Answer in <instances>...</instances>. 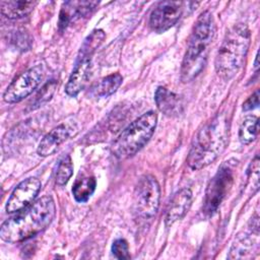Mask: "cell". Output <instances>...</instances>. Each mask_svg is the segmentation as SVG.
<instances>
[{"mask_svg":"<svg viewBox=\"0 0 260 260\" xmlns=\"http://www.w3.org/2000/svg\"><path fill=\"white\" fill-rule=\"evenodd\" d=\"M42 184L39 179L31 177L20 182L12 191L6 203V211L13 213L30 205L41 190Z\"/></svg>","mask_w":260,"mask_h":260,"instance_id":"30bf717a","label":"cell"},{"mask_svg":"<svg viewBox=\"0 0 260 260\" xmlns=\"http://www.w3.org/2000/svg\"><path fill=\"white\" fill-rule=\"evenodd\" d=\"M157 109L168 117H177L184 111L183 99L166 87L158 86L154 93Z\"/></svg>","mask_w":260,"mask_h":260,"instance_id":"2e32d148","label":"cell"},{"mask_svg":"<svg viewBox=\"0 0 260 260\" xmlns=\"http://www.w3.org/2000/svg\"><path fill=\"white\" fill-rule=\"evenodd\" d=\"M157 123L153 111L142 114L125 128L112 145L113 154L119 158H128L137 153L151 138Z\"/></svg>","mask_w":260,"mask_h":260,"instance_id":"5b68a950","label":"cell"},{"mask_svg":"<svg viewBox=\"0 0 260 260\" xmlns=\"http://www.w3.org/2000/svg\"><path fill=\"white\" fill-rule=\"evenodd\" d=\"M55 214L53 198L50 195L43 196L18 214L5 220L0 229V237L8 243L25 241L48 228Z\"/></svg>","mask_w":260,"mask_h":260,"instance_id":"6da1fadb","label":"cell"},{"mask_svg":"<svg viewBox=\"0 0 260 260\" xmlns=\"http://www.w3.org/2000/svg\"><path fill=\"white\" fill-rule=\"evenodd\" d=\"M76 128L71 124H60L49 133H47L40 141L38 146V154L41 156H49L55 153L59 147L68 140L74 133Z\"/></svg>","mask_w":260,"mask_h":260,"instance_id":"8fae6325","label":"cell"},{"mask_svg":"<svg viewBox=\"0 0 260 260\" xmlns=\"http://www.w3.org/2000/svg\"><path fill=\"white\" fill-rule=\"evenodd\" d=\"M91 69V58L77 57L74 68L65 86V91L70 96H76L87 84Z\"/></svg>","mask_w":260,"mask_h":260,"instance_id":"4fadbf2b","label":"cell"},{"mask_svg":"<svg viewBox=\"0 0 260 260\" xmlns=\"http://www.w3.org/2000/svg\"><path fill=\"white\" fill-rule=\"evenodd\" d=\"M57 86V83L55 80H51L49 82H47L42 88L41 90L37 93L35 100L31 102L30 104V109L34 110V109H37L39 108L40 106H42L43 104L47 103L53 95L54 91H55V88Z\"/></svg>","mask_w":260,"mask_h":260,"instance_id":"603a6c76","label":"cell"},{"mask_svg":"<svg viewBox=\"0 0 260 260\" xmlns=\"http://www.w3.org/2000/svg\"><path fill=\"white\" fill-rule=\"evenodd\" d=\"M99 5L94 1H68L65 2L59 14V29H65L75 20L87 16Z\"/></svg>","mask_w":260,"mask_h":260,"instance_id":"5bb4252c","label":"cell"},{"mask_svg":"<svg viewBox=\"0 0 260 260\" xmlns=\"http://www.w3.org/2000/svg\"><path fill=\"white\" fill-rule=\"evenodd\" d=\"M215 35V23L209 11L197 18L189 38L181 66V80L190 82L196 78L206 65L210 46Z\"/></svg>","mask_w":260,"mask_h":260,"instance_id":"3957f363","label":"cell"},{"mask_svg":"<svg viewBox=\"0 0 260 260\" xmlns=\"http://www.w3.org/2000/svg\"><path fill=\"white\" fill-rule=\"evenodd\" d=\"M238 160L232 158L224 161L209 181L203 200L202 211L210 216L215 213L234 184Z\"/></svg>","mask_w":260,"mask_h":260,"instance_id":"8992f818","label":"cell"},{"mask_svg":"<svg viewBox=\"0 0 260 260\" xmlns=\"http://www.w3.org/2000/svg\"><path fill=\"white\" fill-rule=\"evenodd\" d=\"M182 12V2L161 1L155 5L149 15V27L155 32H164L178 22Z\"/></svg>","mask_w":260,"mask_h":260,"instance_id":"9c48e42d","label":"cell"},{"mask_svg":"<svg viewBox=\"0 0 260 260\" xmlns=\"http://www.w3.org/2000/svg\"><path fill=\"white\" fill-rule=\"evenodd\" d=\"M105 37L106 35L102 29L92 30L83 41L77 57L91 58V55L98 49V47L103 43Z\"/></svg>","mask_w":260,"mask_h":260,"instance_id":"44dd1931","label":"cell"},{"mask_svg":"<svg viewBox=\"0 0 260 260\" xmlns=\"http://www.w3.org/2000/svg\"><path fill=\"white\" fill-rule=\"evenodd\" d=\"M259 106V90L257 89L244 104H243V111H251Z\"/></svg>","mask_w":260,"mask_h":260,"instance_id":"484cf974","label":"cell"},{"mask_svg":"<svg viewBox=\"0 0 260 260\" xmlns=\"http://www.w3.org/2000/svg\"><path fill=\"white\" fill-rule=\"evenodd\" d=\"M37 2L35 1H1V14L8 19H18L28 15L35 8Z\"/></svg>","mask_w":260,"mask_h":260,"instance_id":"e0dca14e","label":"cell"},{"mask_svg":"<svg viewBox=\"0 0 260 260\" xmlns=\"http://www.w3.org/2000/svg\"><path fill=\"white\" fill-rule=\"evenodd\" d=\"M96 182L94 177H85L78 179L72 188V194L77 202H86L95 190Z\"/></svg>","mask_w":260,"mask_h":260,"instance_id":"d6986e66","label":"cell"},{"mask_svg":"<svg viewBox=\"0 0 260 260\" xmlns=\"http://www.w3.org/2000/svg\"><path fill=\"white\" fill-rule=\"evenodd\" d=\"M123 77L120 73H112L100 79L92 87L91 94L95 98H107L113 94L122 84Z\"/></svg>","mask_w":260,"mask_h":260,"instance_id":"ac0fdd59","label":"cell"},{"mask_svg":"<svg viewBox=\"0 0 260 260\" xmlns=\"http://www.w3.org/2000/svg\"><path fill=\"white\" fill-rule=\"evenodd\" d=\"M46 75V69L43 65L38 64L20 75H18L6 88L3 99L6 103L15 104L26 96L41 84Z\"/></svg>","mask_w":260,"mask_h":260,"instance_id":"ba28073f","label":"cell"},{"mask_svg":"<svg viewBox=\"0 0 260 260\" xmlns=\"http://www.w3.org/2000/svg\"><path fill=\"white\" fill-rule=\"evenodd\" d=\"M12 42L14 43L15 47L18 48L19 50L25 51L28 50L30 48L31 45V39L29 37V35L27 34V31L25 30H17L12 38Z\"/></svg>","mask_w":260,"mask_h":260,"instance_id":"d4e9b609","label":"cell"},{"mask_svg":"<svg viewBox=\"0 0 260 260\" xmlns=\"http://www.w3.org/2000/svg\"><path fill=\"white\" fill-rule=\"evenodd\" d=\"M251 43V32L246 24L234 25L225 35L217 51L214 67L224 80H230L241 69Z\"/></svg>","mask_w":260,"mask_h":260,"instance_id":"277c9868","label":"cell"},{"mask_svg":"<svg viewBox=\"0 0 260 260\" xmlns=\"http://www.w3.org/2000/svg\"><path fill=\"white\" fill-rule=\"evenodd\" d=\"M254 67H255V69H256V70L258 69V53L256 54V57H255V63H254Z\"/></svg>","mask_w":260,"mask_h":260,"instance_id":"4316f807","label":"cell"},{"mask_svg":"<svg viewBox=\"0 0 260 260\" xmlns=\"http://www.w3.org/2000/svg\"><path fill=\"white\" fill-rule=\"evenodd\" d=\"M230 136V120L225 113L217 114L196 134L187 156L192 170H201L212 164L225 149Z\"/></svg>","mask_w":260,"mask_h":260,"instance_id":"7a4b0ae2","label":"cell"},{"mask_svg":"<svg viewBox=\"0 0 260 260\" xmlns=\"http://www.w3.org/2000/svg\"><path fill=\"white\" fill-rule=\"evenodd\" d=\"M259 231L252 230V233H244L238 235L235 239L230 253L229 259H251L254 258L259 251Z\"/></svg>","mask_w":260,"mask_h":260,"instance_id":"7c38bea8","label":"cell"},{"mask_svg":"<svg viewBox=\"0 0 260 260\" xmlns=\"http://www.w3.org/2000/svg\"><path fill=\"white\" fill-rule=\"evenodd\" d=\"M73 174V162L70 155L63 157L58 164L55 174V182L58 186H64L67 184Z\"/></svg>","mask_w":260,"mask_h":260,"instance_id":"7402d4cb","label":"cell"},{"mask_svg":"<svg viewBox=\"0 0 260 260\" xmlns=\"http://www.w3.org/2000/svg\"><path fill=\"white\" fill-rule=\"evenodd\" d=\"M112 254L117 259H129V246L126 240L117 239L113 242L112 245Z\"/></svg>","mask_w":260,"mask_h":260,"instance_id":"cb8c5ba5","label":"cell"},{"mask_svg":"<svg viewBox=\"0 0 260 260\" xmlns=\"http://www.w3.org/2000/svg\"><path fill=\"white\" fill-rule=\"evenodd\" d=\"M192 197V192L189 188H183L173 196L166 212L165 222L167 226L174 224L186 215L191 207Z\"/></svg>","mask_w":260,"mask_h":260,"instance_id":"9a60e30c","label":"cell"},{"mask_svg":"<svg viewBox=\"0 0 260 260\" xmlns=\"http://www.w3.org/2000/svg\"><path fill=\"white\" fill-rule=\"evenodd\" d=\"M259 132V119L256 116L246 117L239 128V139L243 144L253 142Z\"/></svg>","mask_w":260,"mask_h":260,"instance_id":"ffe728a7","label":"cell"},{"mask_svg":"<svg viewBox=\"0 0 260 260\" xmlns=\"http://www.w3.org/2000/svg\"><path fill=\"white\" fill-rule=\"evenodd\" d=\"M160 188L153 176L146 175L138 181L133 196V213L141 221L151 219L157 212Z\"/></svg>","mask_w":260,"mask_h":260,"instance_id":"52a82bcc","label":"cell"}]
</instances>
